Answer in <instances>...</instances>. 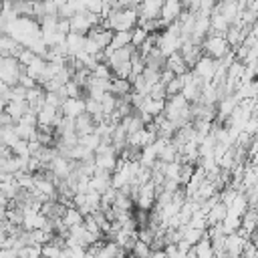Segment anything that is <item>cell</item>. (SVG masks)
Masks as SVG:
<instances>
[{
    "label": "cell",
    "mask_w": 258,
    "mask_h": 258,
    "mask_svg": "<svg viewBox=\"0 0 258 258\" xmlns=\"http://www.w3.org/2000/svg\"><path fill=\"white\" fill-rule=\"evenodd\" d=\"M202 48H204V54L212 56V58H222L232 46L228 44L226 40V34H220V32H210L204 40H202Z\"/></svg>",
    "instance_id": "obj_1"
},
{
    "label": "cell",
    "mask_w": 258,
    "mask_h": 258,
    "mask_svg": "<svg viewBox=\"0 0 258 258\" xmlns=\"http://www.w3.org/2000/svg\"><path fill=\"white\" fill-rule=\"evenodd\" d=\"M216 69H218V58H212L208 54H204L194 67H191V73L202 81V83H212L214 75H216Z\"/></svg>",
    "instance_id": "obj_2"
},
{
    "label": "cell",
    "mask_w": 258,
    "mask_h": 258,
    "mask_svg": "<svg viewBox=\"0 0 258 258\" xmlns=\"http://www.w3.org/2000/svg\"><path fill=\"white\" fill-rule=\"evenodd\" d=\"M155 194H157V187H155V183L151 179L141 183L139 185V194L135 198V206L143 208V210H151L155 206Z\"/></svg>",
    "instance_id": "obj_3"
},
{
    "label": "cell",
    "mask_w": 258,
    "mask_h": 258,
    "mask_svg": "<svg viewBox=\"0 0 258 258\" xmlns=\"http://www.w3.org/2000/svg\"><path fill=\"white\" fill-rule=\"evenodd\" d=\"M87 111V105H85V97H67L62 103H60V113L64 117H79L81 113Z\"/></svg>",
    "instance_id": "obj_4"
},
{
    "label": "cell",
    "mask_w": 258,
    "mask_h": 258,
    "mask_svg": "<svg viewBox=\"0 0 258 258\" xmlns=\"http://www.w3.org/2000/svg\"><path fill=\"white\" fill-rule=\"evenodd\" d=\"M179 52H181V56H183V60L187 62L189 69L204 56V48H202V44H196V42H191V40H183Z\"/></svg>",
    "instance_id": "obj_5"
},
{
    "label": "cell",
    "mask_w": 258,
    "mask_h": 258,
    "mask_svg": "<svg viewBox=\"0 0 258 258\" xmlns=\"http://www.w3.org/2000/svg\"><path fill=\"white\" fill-rule=\"evenodd\" d=\"M161 4L159 0H141L137 4V12H139V20H149V18H159L161 14Z\"/></svg>",
    "instance_id": "obj_6"
},
{
    "label": "cell",
    "mask_w": 258,
    "mask_h": 258,
    "mask_svg": "<svg viewBox=\"0 0 258 258\" xmlns=\"http://www.w3.org/2000/svg\"><path fill=\"white\" fill-rule=\"evenodd\" d=\"M181 10H183V2H181V0H163V4H161V14H159V16H161L167 24H171V22H175V20L179 18Z\"/></svg>",
    "instance_id": "obj_7"
},
{
    "label": "cell",
    "mask_w": 258,
    "mask_h": 258,
    "mask_svg": "<svg viewBox=\"0 0 258 258\" xmlns=\"http://www.w3.org/2000/svg\"><path fill=\"white\" fill-rule=\"evenodd\" d=\"M91 18H89V12L83 10V12H77L71 16V32H79V34H87L91 30Z\"/></svg>",
    "instance_id": "obj_8"
},
{
    "label": "cell",
    "mask_w": 258,
    "mask_h": 258,
    "mask_svg": "<svg viewBox=\"0 0 258 258\" xmlns=\"http://www.w3.org/2000/svg\"><path fill=\"white\" fill-rule=\"evenodd\" d=\"M250 208V202H248V196H246V191L244 189H240L238 194H236V198H234V202L228 206V214H232V216H244L246 214V210Z\"/></svg>",
    "instance_id": "obj_9"
},
{
    "label": "cell",
    "mask_w": 258,
    "mask_h": 258,
    "mask_svg": "<svg viewBox=\"0 0 258 258\" xmlns=\"http://www.w3.org/2000/svg\"><path fill=\"white\" fill-rule=\"evenodd\" d=\"M4 111L14 119V123L28 111V103H26V99H10V101H6V107H4Z\"/></svg>",
    "instance_id": "obj_10"
},
{
    "label": "cell",
    "mask_w": 258,
    "mask_h": 258,
    "mask_svg": "<svg viewBox=\"0 0 258 258\" xmlns=\"http://www.w3.org/2000/svg\"><path fill=\"white\" fill-rule=\"evenodd\" d=\"M75 129H77V135H87V133H93L95 131V119L91 113H81L79 117H75Z\"/></svg>",
    "instance_id": "obj_11"
},
{
    "label": "cell",
    "mask_w": 258,
    "mask_h": 258,
    "mask_svg": "<svg viewBox=\"0 0 258 258\" xmlns=\"http://www.w3.org/2000/svg\"><path fill=\"white\" fill-rule=\"evenodd\" d=\"M165 67H167L169 71H173L175 75H183V73L189 71V67H187V62L183 60V56H181L179 50H177V52H171L169 56H165Z\"/></svg>",
    "instance_id": "obj_12"
},
{
    "label": "cell",
    "mask_w": 258,
    "mask_h": 258,
    "mask_svg": "<svg viewBox=\"0 0 258 258\" xmlns=\"http://www.w3.org/2000/svg\"><path fill=\"white\" fill-rule=\"evenodd\" d=\"M228 216V206L220 200V202H216L210 210H208V214H206V220H208V226H212V224H220V222H224V218Z\"/></svg>",
    "instance_id": "obj_13"
},
{
    "label": "cell",
    "mask_w": 258,
    "mask_h": 258,
    "mask_svg": "<svg viewBox=\"0 0 258 258\" xmlns=\"http://www.w3.org/2000/svg\"><path fill=\"white\" fill-rule=\"evenodd\" d=\"M210 26H212V32H220V34H226V30H228V26H230V22L224 18V14L220 12V10H212V14H210Z\"/></svg>",
    "instance_id": "obj_14"
},
{
    "label": "cell",
    "mask_w": 258,
    "mask_h": 258,
    "mask_svg": "<svg viewBox=\"0 0 258 258\" xmlns=\"http://www.w3.org/2000/svg\"><path fill=\"white\" fill-rule=\"evenodd\" d=\"M111 93H115L117 97H121V95H129L131 91H133V87H131V81L129 79H121V77H115L113 75V79H111V89H109Z\"/></svg>",
    "instance_id": "obj_15"
},
{
    "label": "cell",
    "mask_w": 258,
    "mask_h": 258,
    "mask_svg": "<svg viewBox=\"0 0 258 258\" xmlns=\"http://www.w3.org/2000/svg\"><path fill=\"white\" fill-rule=\"evenodd\" d=\"M83 220H85V216H83V212H81L77 206L67 208L64 214H62V224H64L67 228H71V226H75V224H83Z\"/></svg>",
    "instance_id": "obj_16"
},
{
    "label": "cell",
    "mask_w": 258,
    "mask_h": 258,
    "mask_svg": "<svg viewBox=\"0 0 258 258\" xmlns=\"http://www.w3.org/2000/svg\"><path fill=\"white\" fill-rule=\"evenodd\" d=\"M127 44H131V30H113V38H111L109 48L117 50V48H123Z\"/></svg>",
    "instance_id": "obj_17"
},
{
    "label": "cell",
    "mask_w": 258,
    "mask_h": 258,
    "mask_svg": "<svg viewBox=\"0 0 258 258\" xmlns=\"http://www.w3.org/2000/svg\"><path fill=\"white\" fill-rule=\"evenodd\" d=\"M44 67H46V58L44 56H40V54H36L34 58H32V62L30 64H26V73L30 75V77H34L36 81L42 77V73H44Z\"/></svg>",
    "instance_id": "obj_18"
},
{
    "label": "cell",
    "mask_w": 258,
    "mask_h": 258,
    "mask_svg": "<svg viewBox=\"0 0 258 258\" xmlns=\"http://www.w3.org/2000/svg\"><path fill=\"white\" fill-rule=\"evenodd\" d=\"M85 36H87V34H79V32H67V46H69V52H71V54H77V52H81V50H83Z\"/></svg>",
    "instance_id": "obj_19"
},
{
    "label": "cell",
    "mask_w": 258,
    "mask_h": 258,
    "mask_svg": "<svg viewBox=\"0 0 258 258\" xmlns=\"http://www.w3.org/2000/svg\"><path fill=\"white\" fill-rule=\"evenodd\" d=\"M194 248H196V256H200V258H210V256H214L212 240H210L208 236H204L198 244H194Z\"/></svg>",
    "instance_id": "obj_20"
},
{
    "label": "cell",
    "mask_w": 258,
    "mask_h": 258,
    "mask_svg": "<svg viewBox=\"0 0 258 258\" xmlns=\"http://www.w3.org/2000/svg\"><path fill=\"white\" fill-rule=\"evenodd\" d=\"M139 161H141L143 165H147V167H151V165L157 161V149H155L153 143L141 147V157H139Z\"/></svg>",
    "instance_id": "obj_21"
},
{
    "label": "cell",
    "mask_w": 258,
    "mask_h": 258,
    "mask_svg": "<svg viewBox=\"0 0 258 258\" xmlns=\"http://www.w3.org/2000/svg\"><path fill=\"white\" fill-rule=\"evenodd\" d=\"M147 36H149V32H147L143 26H139V24H137V26L131 30V44H133L135 48H139V46L147 40Z\"/></svg>",
    "instance_id": "obj_22"
},
{
    "label": "cell",
    "mask_w": 258,
    "mask_h": 258,
    "mask_svg": "<svg viewBox=\"0 0 258 258\" xmlns=\"http://www.w3.org/2000/svg\"><path fill=\"white\" fill-rule=\"evenodd\" d=\"M111 69H113L115 77H121V79H129L131 77V60H121V62L113 64Z\"/></svg>",
    "instance_id": "obj_23"
},
{
    "label": "cell",
    "mask_w": 258,
    "mask_h": 258,
    "mask_svg": "<svg viewBox=\"0 0 258 258\" xmlns=\"http://www.w3.org/2000/svg\"><path fill=\"white\" fill-rule=\"evenodd\" d=\"M183 77L181 75H175L167 85H165V91H167V97H171V95H177V93H181V89H183Z\"/></svg>",
    "instance_id": "obj_24"
},
{
    "label": "cell",
    "mask_w": 258,
    "mask_h": 258,
    "mask_svg": "<svg viewBox=\"0 0 258 258\" xmlns=\"http://www.w3.org/2000/svg\"><path fill=\"white\" fill-rule=\"evenodd\" d=\"M194 169H196V163H181V169H179V185H187L191 175H194Z\"/></svg>",
    "instance_id": "obj_25"
},
{
    "label": "cell",
    "mask_w": 258,
    "mask_h": 258,
    "mask_svg": "<svg viewBox=\"0 0 258 258\" xmlns=\"http://www.w3.org/2000/svg\"><path fill=\"white\" fill-rule=\"evenodd\" d=\"M64 91H67V97H83L85 87H81L75 79H69V81L64 83Z\"/></svg>",
    "instance_id": "obj_26"
},
{
    "label": "cell",
    "mask_w": 258,
    "mask_h": 258,
    "mask_svg": "<svg viewBox=\"0 0 258 258\" xmlns=\"http://www.w3.org/2000/svg\"><path fill=\"white\" fill-rule=\"evenodd\" d=\"M179 169H181V161H179V159L167 161V163H165V177L179 181Z\"/></svg>",
    "instance_id": "obj_27"
},
{
    "label": "cell",
    "mask_w": 258,
    "mask_h": 258,
    "mask_svg": "<svg viewBox=\"0 0 258 258\" xmlns=\"http://www.w3.org/2000/svg\"><path fill=\"white\" fill-rule=\"evenodd\" d=\"M42 256H50V258H56V256H62V246H58L56 242H46L42 244Z\"/></svg>",
    "instance_id": "obj_28"
},
{
    "label": "cell",
    "mask_w": 258,
    "mask_h": 258,
    "mask_svg": "<svg viewBox=\"0 0 258 258\" xmlns=\"http://www.w3.org/2000/svg\"><path fill=\"white\" fill-rule=\"evenodd\" d=\"M12 151H14V155H18V157H30L28 139H18V141L12 145Z\"/></svg>",
    "instance_id": "obj_29"
},
{
    "label": "cell",
    "mask_w": 258,
    "mask_h": 258,
    "mask_svg": "<svg viewBox=\"0 0 258 258\" xmlns=\"http://www.w3.org/2000/svg\"><path fill=\"white\" fill-rule=\"evenodd\" d=\"M131 254L141 256V258L151 256V246H149L147 242H143V240H137V242H135V246H133V250H131Z\"/></svg>",
    "instance_id": "obj_30"
},
{
    "label": "cell",
    "mask_w": 258,
    "mask_h": 258,
    "mask_svg": "<svg viewBox=\"0 0 258 258\" xmlns=\"http://www.w3.org/2000/svg\"><path fill=\"white\" fill-rule=\"evenodd\" d=\"M149 97H153V99H167L165 85H163L161 81H157L155 85H151V89H149Z\"/></svg>",
    "instance_id": "obj_31"
},
{
    "label": "cell",
    "mask_w": 258,
    "mask_h": 258,
    "mask_svg": "<svg viewBox=\"0 0 258 258\" xmlns=\"http://www.w3.org/2000/svg\"><path fill=\"white\" fill-rule=\"evenodd\" d=\"M18 83H20L22 87H26V89H32V87H36V85H38V81H36L34 77H30V75H28L26 71H24V73L20 75V79H18Z\"/></svg>",
    "instance_id": "obj_32"
},
{
    "label": "cell",
    "mask_w": 258,
    "mask_h": 258,
    "mask_svg": "<svg viewBox=\"0 0 258 258\" xmlns=\"http://www.w3.org/2000/svg\"><path fill=\"white\" fill-rule=\"evenodd\" d=\"M242 131H246V133H250V135H256V133H258V119L252 115V117L246 121V125H244Z\"/></svg>",
    "instance_id": "obj_33"
},
{
    "label": "cell",
    "mask_w": 258,
    "mask_h": 258,
    "mask_svg": "<svg viewBox=\"0 0 258 258\" xmlns=\"http://www.w3.org/2000/svg\"><path fill=\"white\" fill-rule=\"evenodd\" d=\"M181 2H185V0H181Z\"/></svg>",
    "instance_id": "obj_34"
}]
</instances>
